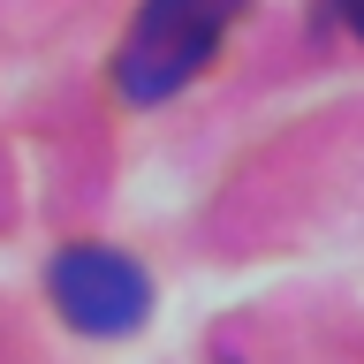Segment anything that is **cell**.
Returning <instances> with one entry per match:
<instances>
[{"instance_id": "cell-1", "label": "cell", "mask_w": 364, "mask_h": 364, "mask_svg": "<svg viewBox=\"0 0 364 364\" xmlns=\"http://www.w3.org/2000/svg\"><path fill=\"white\" fill-rule=\"evenodd\" d=\"M235 16H243V0H144L136 23L122 31V46H114V91L129 107L175 99L182 84H198L213 68Z\"/></svg>"}, {"instance_id": "cell-2", "label": "cell", "mask_w": 364, "mask_h": 364, "mask_svg": "<svg viewBox=\"0 0 364 364\" xmlns=\"http://www.w3.org/2000/svg\"><path fill=\"white\" fill-rule=\"evenodd\" d=\"M46 296L53 311L91 341H114V334H136L152 318V273L122 258L107 243H68L53 266H46Z\"/></svg>"}, {"instance_id": "cell-3", "label": "cell", "mask_w": 364, "mask_h": 364, "mask_svg": "<svg viewBox=\"0 0 364 364\" xmlns=\"http://www.w3.org/2000/svg\"><path fill=\"white\" fill-rule=\"evenodd\" d=\"M334 16H341V31L364 46V0H334Z\"/></svg>"}, {"instance_id": "cell-4", "label": "cell", "mask_w": 364, "mask_h": 364, "mask_svg": "<svg viewBox=\"0 0 364 364\" xmlns=\"http://www.w3.org/2000/svg\"><path fill=\"white\" fill-rule=\"evenodd\" d=\"M220 364H235V357H220Z\"/></svg>"}]
</instances>
